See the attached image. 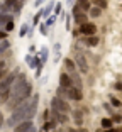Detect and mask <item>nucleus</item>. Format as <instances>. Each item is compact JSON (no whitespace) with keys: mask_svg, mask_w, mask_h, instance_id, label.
<instances>
[{"mask_svg":"<svg viewBox=\"0 0 122 132\" xmlns=\"http://www.w3.org/2000/svg\"><path fill=\"white\" fill-rule=\"evenodd\" d=\"M54 4H56L54 0H49V4H47L46 7L43 9V17H44V19H46L47 15H51V12H53V9H54Z\"/></svg>","mask_w":122,"mask_h":132,"instance_id":"dca6fc26","label":"nucleus"},{"mask_svg":"<svg viewBox=\"0 0 122 132\" xmlns=\"http://www.w3.org/2000/svg\"><path fill=\"white\" fill-rule=\"evenodd\" d=\"M78 31L82 36H92V34H97V26L93 22H90V20H87V22L80 24Z\"/></svg>","mask_w":122,"mask_h":132,"instance_id":"20e7f679","label":"nucleus"},{"mask_svg":"<svg viewBox=\"0 0 122 132\" xmlns=\"http://www.w3.org/2000/svg\"><path fill=\"white\" fill-rule=\"evenodd\" d=\"M114 88H115V90H119V92H122V81H117V83L114 85Z\"/></svg>","mask_w":122,"mask_h":132,"instance_id":"c9c22d12","label":"nucleus"},{"mask_svg":"<svg viewBox=\"0 0 122 132\" xmlns=\"http://www.w3.org/2000/svg\"><path fill=\"white\" fill-rule=\"evenodd\" d=\"M75 63H76V68H78V73H82V75H87L88 73L90 66H88V61H87V58H85L83 54H78V56H76Z\"/></svg>","mask_w":122,"mask_h":132,"instance_id":"6e6552de","label":"nucleus"},{"mask_svg":"<svg viewBox=\"0 0 122 132\" xmlns=\"http://www.w3.org/2000/svg\"><path fill=\"white\" fill-rule=\"evenodd\" d=\"M17 71H12V73H7L2 80H0V95H4L7 93V92H10V86L12 83L15 81V78H17Z\"/></svg>","mask_w":122,"mask_h":132,"instance_id":"f03ea898","label":"nucleus"},{"mask_svg":"<svg viewBox=\"0 0 122 132\" xmlns=\"http://www.w3.org/2000/svg\"><path fill=\"white\" fill-rule=\"evenodd\" d=\"M64 27H66V31H70V29H71V15H70V14L64 15Z\"/></svg>","mask_w":122,"mask_h":132,"instance_id":"c85d7f7f","label":"nucleus"},{"mask_svg":"<svg viewBox=\"0 0 122 132\" xmlns=\"http://www.w3.org/2000/svg\"><path fill=\"white\" fill-rule=\"evenodd\" d=\"M76 4L80 5V9H82L83 12H88V10H90V7H92V4L88 2V0H78Z\"/></svg>","mask_w":122,"mask_h":132,"instance_id":"412c9836","label":"nucleus"},{"mask_svg":"<svg viewBox=\"0 0 122 132\" xmlns=\"http://www.w3.org/2000/svg\"><path fill=\"white\" fill-rule=\"evenodd\" d=\"M14 19V14H9V12H0V29L5 27V24L9 22V20Z\"/></svg>","mask_w":122,"mask_h":132,"instance_id":"f8f14e48","label":"nucleus"},{"mask_svg":"<svg viewBox=\"0 0 122 132\" xmlns=\"http://www.w3.org/2000/svg\"><path fill=\"white\" fill-rule=\"evenodd\" d=\"M56 125H58V122H56L54 119H53V120H46L43 124V127H41V130H54Z\"/></svg>","mask_w":122,"mask_h":132,"instance_id":"2eb2a0df","label":"nucleus"},{"mask_svg":"<svg viewBox=\"0 0 122 132\" xmlns=\"http://www.w3.org/2000/svg\"><path fill=\"white\" fill-rule=\"evenodd\" d=\"M71 117H73V120H75V124L78 125V127L83 124V113L80 112V110H75V112L71 113Z\"/></svg>","mask_w":122,"mask_h":132,"instance_id":"a211bd4d","label":"nucleus"},{"mask_svg":"<svg viewBox=\"0 0 122 132\" xmlns=\"http://www.w3.org/2000/svg\"><path fill=\"white\" fill-rule=\"evenodd\" d=\"M56 20H58V15H56V14H51V15H47V17H46V26H47V27H53Z\"/></svg>","mask_w":122,"mask_h":132,"instance_id":"5701e85b","label":"nucleus"},{"mask_svg":"<svg viewBox=\"0 0 122 132\" xmlns=\"http://www.w3.org/2000/svg\"><path fill=\"white\" fill-rule=\"evenodd\" d=\"M112 120L117 122V124H120V122H122V115H119V113H114V115H112Z\"/></svg>","mask_w":122,"mask_h":132,"instance_id":"2f4dec72","label":"nucleus"},{"mask_svg":"<svg viewBox=\"0 0 122 132\" xmlns=\"http://www.w3.org/2000/svg\"><path fill=\"white\" fill-rule=\"evenodd\" d=\"M4 29H5L7 32H10L12 29H14V19H12V20H9V22L5 24V27H4Z\"/></svg>","mask_w":122,"mask_h":132,"instance_id":"c756f323","label":"nucleus"},{"mask_svg":"<svg viewBox=\"0 0 122 132\" xmlns=\"http://www.w3.org/2000/svg\"><path fill=\"white\" fill-rule=\"evenodd\" d=\"M73 15V20H75L76 24H83V22H87L88 20V15H87V12H83V10H78V12H75V14H71Z\"/></svg>","mask_w":122,"mask_h":132,"instance_id":"9b49d317","label":"nucleus"},{"mask_svg":"<svg viewBox=\"0 0 122 132\" xmlns=\"http://www.w3.org/2000/svg\"><path fill=\"white\" fill-rule=\"evenodd\" d=\"M9 47H10V43H9L7 39H0V54H2V53H5Z\"/></svg>","mask_w":122,"mask_h":132,"instance_id":"b1692460","label":"nucleus"},{"mask_svg":"<svg viewBox=\"0 0 122 132\" xmlns=\"http://www.w3.org/2000/svg\"><path fill=\"white\" fill-rule=\"evenodd\" d=\"M83 43H85V46H88V47H95V46H99L100 39L97 37L95 34H92V36H83Z\"/></svg>","mask_w":122,"mask_h":132,"instance_id":"9d476101","label":"nucleus"},{"mask_svg":"<svg viewBox=\"0 0 122 132\" xmlns=\"http://www.w3.org/2000/svg\"><path fill=\"white\" fill-rule=\"evenodd\" d=\"M75 2H76V0H66V5H73Z\"/></svg>","mask_w":122,"mask_h":132,"instance_id":"ea45409f","label":"nucleus"},{"mask_svg":"<svg viewBox=\"0 0 122 132\" xmlns=\"http://www.w3.org/2000/svg\"><path fill=\"white\" fill-rule=\"evenodd\" d=\"M39 56H41V63H43V64H46L47 58H49V49H47L46 46H43V49L39 51Z\"/></svg>","mask_w":122,"mask_h":132,"instance_id":"6ab92c4d","label":"nucleus"},{"mask_svg":"<svg viewBox=\"0 0 122 132\" xmlns=\"http://www.w3.org/2000/svg\"><path fill=\"white\" fill-rule=\"evenodd\" d=\"M59 86L64 88V90H68L70 86H73V80H71V76H70L68 71H63V73L59 75Z\"/></svg>","mask_w":122,"mask_h":132,"instance_id":"1a4fd4ad","label":"nucleus"},{"mask_svg":"<svg viewBox=\"0 0 122 132\" xmlns=\"http://www.w3.org/2000/svg\"><path fill=\"white\" fill-rule=\"evenodd\" d=\"M31 97H32V85L27 81L26 75L19 73L15 81L12 83V86H10V97H9L7 107L14 110L19 103H22L24 100H27Z\"/></svg>","mask_w":122,"mask_h":132,"instance_id":"f257e3e1","label":"nucleus"},{"mask_svg":"<svg viewBox=\"0 0 122 132\" xmlns=\"http://www.w3.org/2000/svg\"><path fill=\"white\" fill-rule=\"evenodd\" d=\"M100 124H102V129H103V130H110V129L114 127V120H112V119H102V122H100Z\"/></svg>","mask_w":122,"mask_h":132,"instance_id":"aec40b11","label":"nucleus"},{"mask_svg":"<svg viewBox=\"0 0 122 132\" xmlns=\"http://www.w3.org/2000/svg\"><path fill=\"white\" fill-rule=\"evenodd\" d=\"M7 36H9V32L5 29H0V39H7Z\"/></svg>","mask_w":122,"mask_h":132,"instance_id":"72a5a7b5","label":"nucleus"},{"mask_svg":"<svg viewBox=\"0 0 122 132\" xmlns=\"http://www.w3.org/2000/svg\"><path fill=\"white\" fill-rule=\"evenodd\" d=\"M53 51H54V53L61 51V44H59V43H56V44H54V47H53Z\"/></svg>","mask_w":122,"mask_h":132,"instance_id":"4c0bfd02","label":"nucleus"},{"mask_svg":"<svg viewBox=\"0 0 122 132\" xmlns=\"http://www.w3.org/2000/svg\"><path fill=\"white\" fill-rule=\"evenodd\" d=\"M70 76H71V80H73V85L78 86V88H82V78H80V75H78V70H76V71H71Z\"/></svg>","mask_w":122,"mask_h":132,"instance_id":"f3484780","label":"nucleus"},{"mask_svg":"<svg viewBox=\"0 0 122 132\" xmlns=\"http://www.w3.org/2000/svg\"><path fill=\"white\" fill-rule=\"evenodd\" d=\"M44 2H46V0H36V2H34V7L36 9H41L44 5Z\"/></svg>","mask_w":122,"mask_h":132,"instance_id":"473e14b6","label":"nucleus"},{"mask_svg":"<svg viewBox=\"0 0 122 132\" xmlns=\"http://www.w3.org/2000/svg\"><path fill=\"white\" fill-rule=\"evenodd\" d=\"M64 68H66L68 73H71V71H76V70H78V68H76V63L73 61V59H70V58H64Z\"/></svg>","mask_w":122,"mask_h":132,"instance_id":"ddd939ff","label":"nucleus"},{"mask_svg":"<svg viewBox=\"0 0 122 132\" xmlns=\"http://www.w3.org/2000/svg\"><path fill=\"white\" fill-rule=\"evenodd\" d=\"M110 105H112V107H115V109H120L122 102L119 100V98H115V97H110Z\"/></svg>","mask_w":122,"mask_h":132,"instance_id":"bb28decb","label":"nucleus"},{"mask_svg":"<svg viewBox=\"0 0 122 132\" xmlns=\"http://www.w3.org/2000/svg\"><path fill=\"white\" fill-rule=\"evenodd\" d=\"M92 5H97V7H100L103 10V9L109 7V4H107V0H92Z\"/></svg>","mask_w":122,"mask_h":132,"instance_id":"393cba45","label":"nucleus"},{"mask_svg":"<svg viewBox=\"0 0 122 132\" xmlns=\"http://www.w3.org/2000/svg\"><path fill=\"white\" fill-rule=\"evenodd\" d=\"M4 4L7 5L10 14H20V10H22V7H24L22 0H4Z\"/></svg>","mask_w":122,"mask_h":132,"instance_id":"0eeeda50","label":"nucleus"},{"mask_svg":"<svg viewBox=\"0 0 122 132\" xmlns=\"http://www.w3.org/2000/svg\"><path fill=\"white\" fill-rule=\"evenodd\" d=\"M43 19V9H41L39 12H37V14H36L34 17H32V26H37V24H39V20Z\"/></svg>","mask_w":122,"mask_h":132,"instance_id":"a878e982","label":"nucleus"},{"mask_svg":"<svg viewBox=\"0 0 122 132\" xmlns=\"http://www.w3.org/2000/svg\"><path fill=\"white\" fill-rule=\"evenodd\" d=\"M49 105H51V109L58 110V112H63V113H68L71 110L70 109V103H68L63 97H58V95L51 98V103H49Z\"/></svg>","mask_w":122,"mask_h":132,"instance_id":"7ed1b4c3","label":"nucleus"},{"mask_svg":"<svg viewBox=\"0 0 122 132\" xmlns=\"http://www.w3.org/2000/svg\"><path fill=\"white\" fill-rule=\"evenodd\" d=\"M4 122H5V119H4V113L0 112V129H2V125H4Z\"/></svg>","mask_w":122,"mask_h":132,"instance_id":"58836bf2","label":"nucleus"},{"mask_svg":"<svg viewBox=\"0 0 122 132\" xmlns=\"http://www.w3.org/2000/svg\"><path fill=\"white\" fill-rule=\"evenodd\" d=\"M29 29H31V26H29L27 22H24L22 26H20V31H19V36H20V37H26V36H27V32H29Z\"/></svg>","mask_w":122,"mask_h":132,"instance_id":"4be33fe9","label":"nucleus"},{"mask_svg":"<svg viewBox=\"0 0 122 132\" xmlns=\"http://www.w3.org/2000/svg\"><path fill=\"white\" fill-rule=\"evenodd\" d=\"M88 15H90L92 19H97V17H100V15H102V9H100V7H97V5H92V7H90V10H88Z\"/></svg>","mask_w":122,"mask_h":132,"instance_id":"4468645a","label":"nucleus"},{"mask_svg":"<svg viewBox=\"0 0 122 132\" xmlns=\"http://www.w3.org/2000/svg\"><path fill=\"white\" fill-rule=\"evenodd\" d=\"M39 32L43 36H47V26H46V24H41V26H39Z\"/></svg>","mask_w":122,"mask_h":132,"instance_id":"7c9ffc66","label":"nucleus"},{"mask_svg":"<svg viewBox=\"0 0 122 132\" xmlns=\"http://www.w3.org/2000/svg\"><path fill=\"white\" fill-rule=\"evenodd\" d=\"M59 59H61V53L58 51V53H54V59H53V61H54V63H58Z\"/></svg>","mask_w":122,"mask_h":132,"instance_id":"f704fd0d","label":"nucleus"},{"mask_svg":"<svg viewBox=\"0 0 122 132\" xmlns=\"http://www.w3.org/2000/svg\"><path fill=\"white\" fill-rule=\"evenodd\" d=\"M53 12H54L56 15H59V14L63 12V4H59V2H56V4H54V9H53Z\"/></svg>","mask_w":122,"mask_h":132,"instance_id":"cd10ccee","label":"nucleus"},{"mask_svg":"<svg viewBox=\"0 0 122 132\" xmlns=\"http://www.w3.org/2000/svg\"><path fill=\"white\" fill-rule=\"evenodd\" d=\"M5 68H7V63H5L4 59H0V71H2V70H5Z\"/></svg>","mask_w":122,"mask_h":132,"instance_id":"e433bc0d","label":"nucleus"},{"mask_svg":"<svg viewBox=\"0 0 122 132\" xmlns=\"http://www.w3.org/2000/svg\"><path fill=\"white\" fill-rule=\"evenodd\" d=\"M14 130L15 132H34L36 127H34V124H32V120L26 119V120H22V122L14 125Z\"/></svg>","mask_w":122,"mask_h":132,"instance_id":"423d86ee","label":"nucleus"},{"mask_svg":"<svg viewBox=\"0 0 122 132\" xmlns=\"http://www.w3.org/2000/svg\"><path fill=\"white\" fill-rule=\"evenodd\" d=\"M66 98H70V100L73 102H82L83 100V93H82V88H78V86H70V88L66 90Z\"/></svg>","mask_w":122,"mask_h":132,"instance_id":"39448f33","label":"nucleus"}]
</instances>
